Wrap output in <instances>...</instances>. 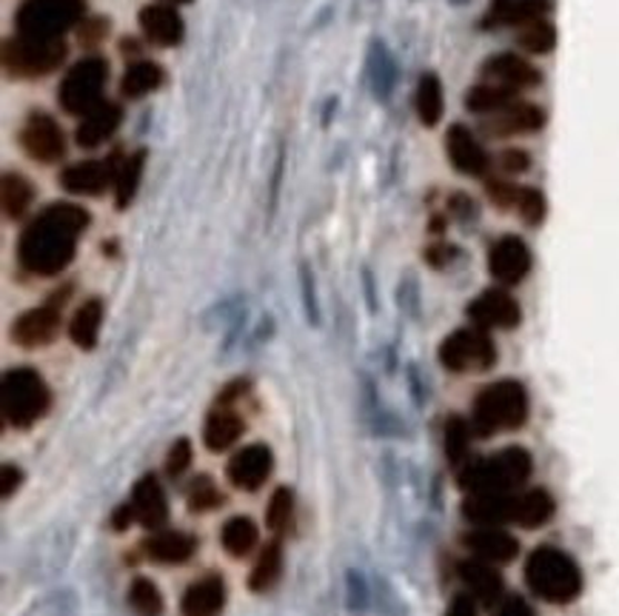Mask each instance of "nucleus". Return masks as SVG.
<instances>
[{"instance_id":"1","label":"nucleus","mask_w":619,"mask_h":616,"mask_svg":"<svg viewBox=\"0 0 619 616\" xmlns=\"http://www.w3.org/2000/svg\"><path fill=\"white\" fill-rule=\"evenodd\" d=\"M89 211L78 203H52L34 217L18 240V262L29 275L54 277L72 262Z\"/></svg>"},{"instance_id":"2","label":"nucleus","mask_w":619,"mask_h":616,"mask_svg":"<svg viewBox=\"0 0 619 616\" xmlns=\"http://www.w3.org/2000/svg\"><path fill=\"white\" fill-rule=\"evenodd\" d=\"M526 583L546 603L566 605L580 597L582 570L560 548L540 545L526 563Z\"/></svg>"},{"instance_id":"3","label":"nucleus","mask_w":619,"mask_h":616,"mask_svg":"<svg viewBox=\"0 0 619 616\" xmlns=\"http://www.w3.org/2000/svg\"><path fill=\"white\" fill-rule=\"evenodd\" d=\"M531 454L520 446L475 459L460 471V486L471 494H511L531 477Z\"/></svg>"},{"instance_id":"4","label":"nucleus","mask_w":619,"mask_h":616,"mask_svg":"<svg viewBox=\"0 0 619 616\" xmlns=\"http://www.w3.org/2000/svg\"><path fill=\"white\" fill-rule=\"evenodd\" d=\"M528 420V394L522 382L500 380L482 388L471 411V428L477 437H491L500 431H515Z\"/></svg>"},{"instance_id":"5","label":"nucleus","mask_w":619,"mask_h":616,"mask_svg":"<svg viewBox=\"0 0 619 616\" xmlns=\"http://www.w3.org/2000/svg\"><path fill=\"white\" fill-rule=\"evenodd\" d=\"M0 406H3V417L9 426L29 428L49 411L52 394L34 368H12L3 374Z\"/></svg>"},{"instance_id":"6","label":"nucleus","mask_w":619,"mask_h":616,"mask_svg":"<svg viewBox=\"0 0 619 616\" xmlns=\"http://www.w3.org/2000/svg\"><path fill=\"white\" fill-rule=\"evenodd\" d=\"M87 14L83 0H23L14 14L20 38L60 40Z\"/></svg>"},{"instance_id":"7","label":"nucleus","mask_w":619,"mask_h":616,"mask_svg":"<svg viewBox=\"0 0 619 616\" xmlns=\"http://www.w3.org/2000/svg\"><path fill=\"white\" fill-rule=\"evenodd\" d=\"M109 80V66L103 58H83L72 66L58 89L63 112L87 118L92 109L103 103V89Z\"/></svg>"},{"instance_id":"8","label":"nucleus","mask_w":619,"mask_h":616,"mask_svg":"<svg viewBox=\"0 0 619 616\" xmlns=\"http://www.w3.org/2000/svg\"><path fill=\"white\" fill-rule=\"evenodd\" d=\"M63 60H67L63 40H29L18 34L3 43V66L14 78H43Z\"/></svg>"},{"instance_id":"9","label":"nucleus","mask_w":619,"mask_h":616,"mask_svg":"<svg viewBox=\"0 0 619 616\" xmlns=\"http://www.w3.org/2000/svg\"><path fill=\"white\" fill-rule=\"evenodd\" d=\"M440 362L455 374L488 371L497 362V346L482 328H460L440 342Z\"/></svg>"},{"instance_id":"10","label":"nucleus","mask_w":619,"mask_h":616,"mask_svg":"<svg viewBox=\"0 0 619 616\" xmlns=\"http://www.w3.org/2000/svg\"><path fill=\"white\" fill-rule=\"evenodd\" d=\"M18 140L20 149L27 151L32 160H38V163H54V160L63 158V151H67V140H63V131H60L58 120L43 112L29 115L23 129H20Z\"/></svg>"},{"instance_id":"11","label":"nucleus","mask_w":619,"mask_h":616,"mask_svg":"<svg viewBox=\"0 0 619 616\" xmlns=\"http://www.w3.org/2000/svg\"><path fill=\"white\" fill-rule=\"evenodd\" d=\"M468 317H471V322H475L477 328H482V331H488V328H502V331H508V328L520 326L522 311L520 302L508 295L506 289H488L468 302Z\"/></svg>"},{"instance_id":"12","label":"nucleus","mask_w":619,"mask_h":616,"mask_svg":"<svg viewBox=\"0 0 619 616\" xmlns=\"http://www.w3.org/2000/svg\"><path fill=\"white\" fill-rule=\"evenodd\" d=\"M488 271L502 286H517L526 280L531 271V249L526 246V240L515 235L500 237L488 251Z\"/></svg>"},{"instance_id":"13","label":"nucleus","mask_w":619,"mask_h":616,"mask_svg":"<svg viewBox=\"0 0 619 616\" xmlns=\"http://www.w3.org/2000/svg\"><path fill=\"white\" fill-rule=\"evenodd\" d=\"M118 160H80V163L69 166L60 175V186L69 191V195L80 197H98L103 195L109 186H114L118 180Z\"/></svg>"},{"instance_id":"14","label":"nucleus","mask_w":619,"mask_h":616,"mask_svg":"<svg viewBox=\"0 0 619 616\" xmlns=\"http://www.w3.org/2000/svg\"><path fill=\"white\" fill-rule=\"evenodd\" d=\"M482 80L488 83H500L506 89H515V92H522V89H533V86H540L542 74L540 69L533 63H528L526 58L515 52H500V54H491V58L482 63L480 69Z\"/></svg>"},{"instance_id":"15","label":"nucleus","mask_w":619,"mask_h":616,"mask_svg":"<svg viewBox=\"0 0 619 616\" xmlns=\"http://www.w3.org/2000/svg\"><path fill=\"white\" fill-rule=\"evenodd\" d=\"M446 151L451 166L462 171V175H468V178H486L488 169H491V158L486 155L480 140L475 138V131L460 123L448 129Z\"/></svg>"},{"instance_id":"16","label":"nucleus","mask_w":619,"mask_h":616,"mask_svg":"<svg viewBox=\"0 0 619 616\" xmlns=\"http://www.w3.org/2000/svg\"><path fill=\"white\" fill-rule=\"evenodd\" d=\"M271 466H274V459H271L269 448L254 443V446H246L243 451H238L229 459L226 477L240 491H258L266 479H269Z\"/></svg>"},{"instance_id":"17","label":"nucleus","mask_w":619,"mask_h":616,"mask_svg":"<svg viewBox=\"0 0 619 616\" xmlns=\"http://www.w3.org/2000/svg\"><path fill=\"white\" fill-rule=\"evenodd\" d=\"M546 126V112L537 103H526L517 100L502 112L491 115L482 120V131H488L491 138H515V135H533Z\"/></svg>"},{"instance_id":"18","label":"nucleus","mask_w":619,"mask_h":616,"mask_svg":"<svg viewBox=\"0 0 619 616\" xmlns=\"http://www.w3.org/2000/svg\"><path fill=\"white\" fill-rule=\"evenodd\" d=\"M60 331V311L54 302L49 306L29 308L14 320L12 340L23 348H43L58 337Z\"/></svg>"},{"instance_id":"19","label":"nucleus","mask_w":619,"mask_h":616,"mask_svg":"<svg viewBox=\"0 0 619 616\" xmlns=\"http://www.w3.org/2000/svg\"><path fill=\"white\" fill-rule=\"evenodd\" d=\"M462 543L477 559L491 565H506L520 554V543L515 534H508L500 525H480L471 534H466Z\"/></svg>"},{"instance_id":"20","label":"nucleus","mask_w":619,"mask_h":616,"mask_svg":"<svg viewBox=\"0 0 619 616\" xmlns=\"http://www.w3.org/2000/svg\"><path fill=\"white\" fill-rule=\"evenodd\" d=\"M553 9V0H491L482 18V29L500 27H528L533 20H546Z\"/></svg>"},{"instance_id":"21","label":"nucleus","mask_w":619,"mask_h":616,"mask_svg":"<svg viewBox=\"0 0 619 616\" xmlns=\"http://www.w3.org/2000/svg\"><path fill=\"white\" fill-rule=\"evenodd\" d=\"M140 29H143V38L154 47L172 49L180 47L186 38L183 18L174 7H166V3H152V7L140 9Z\"/></svg>"},{"instance_id":"22","label":"nucleus","mask_w":619,"mask_h":616,"mask_svg":"<svg viewBox=\"0 0 619 616\" xmlns=\"http://www.w3.org/2000/svg\"><path fill=\"white\" fill-rule=\"evenodd\" d=\"M226 605V585L218 574H206L198 583H191L183 594L180 610L183 616H220Z\"/></svg>"},{"instance_id":"23","label":"nucleus","mask_w":619,"mask_h":616,"mask_svg":"<svg viewBox=\"0 0 619 616\" xmlns=\"http://www.w3.org/2000/svg\"><path fill=\"white\" fill-rule=\"evenodd\" d=\"M132 505H134V517L143 528L149 531H160L169 519V503H166V494L160 488V483L154 477H143L134 486L132 494Z\"/></svg>"},{"instance_id":"24","label":"nucleus","mask_w":619,"mask_h":616,"mask_svg":"<svg viewBox=\"0 0 619 616\" xmlns=\"http://www.w3.org/2000/svg\"><path fill=\"white\" fill-rule=\"evenodd\" d=\"M120 120H123V109L118 103H100L98 109H92L87 118L80 120L74 140L83 149H98V146H103L118 131Z\"/></svg>"},{"instance_id":"25","label":"nucleus","mask_w":619,"mask_h":616,"mask_svg":"<svg viewBox=\"0 0 619 616\" xmlns=\"http://www.w3.org/2000/svg\"><path fill=\"white\" fill-rule=\"evenodd\" d=\"M194 548H198L194 537L183 531H154L143 543L146 557L163 565H183L186 559H191Z\"/></svg>"},{"instance_id":"26","label":"nucleus","mask_w":619,"mask_h":616,"mask_svg":"<svg viewBox=\"0 0 619 616\" xmlns=\"http://www.w3.org/2000/svg\"><path fill=\"white\" fill-rule=\"evenodd\" d=\"M515 494H471L462 505L468 523L475 525H506L511 523Z\"/></svg>"},{"instance_id":"27","label":"nucleus","mask_w":619,"mask_h":616,"mask_svg":"<svg viewBox=\"0 0 619 616\" xmlns=\"http://www.w3.org/2000/svg\"><path fill=\"white\" fill-rule=\"evenodd\" d=\"M366 74H369V86L377 100H389L395 95L397 86V60L389 52L386 43L375 40L369 47V58H366Z\"/></svg>"},{"instance_id":"28","label":"nucleus","mask_w":619,"mask_h":616,"mask_svg":"<svg viewBox=\"0 0 619 616\" xmlns=\"http://www.w3.org/2000/svg\"><path fill=\"white\" fill-rule=\"evenodd\" d=\"M246 423L238 411H231L229 406H220L209 414L203 428V443L209 451H226L240 439Z\"/></svg>"},{"instance_id":"29","label":"nucleus","mask_w":619,"mask_h":616,"mask_svg":"<svg viewBox=\"0 0 619 616\" xmlns=\"http://www.w3.org/2000/svg\"><path fill=\"white\" fill-rule=\"evenodd\" d=\"M460 577L468 585L471 597L480 599L482 605H495L502 597V577L491 568V563H482V559H468L460 565Z\"/></svg>"},{"instance_id":"30","label":"nucleus","mask_w":619,"mask_h":616,"mask_svg":"<svg viewBox=\"0 0 619 616\" xmlns=\"http://www.w3.org/2000/svg\"><path fill=\"white\" fill-rule=\"evenodd\" d=\"M415 109L417 118H420V123L426 126V129H435L442 120V112H446V92H442V80L437 78L435 72L420 74V80H417Z\"/></svg>"},{"instance_id":"31","label":"nucleus","mask_w":619,"mask_h":616,"mask_svg":"<svg viewBox=\"0 0 619 616\" xmlns=\"http://www.w3.org/2000/svg\"><path fill=\"white\" fill-rule=\"evenodd\" d=\"M553 517V497L542 488H531L526 494H517L515 508H511V523L522 528H540Z\"/></svg>"},{"instance_id":"32","label":"nucleus","mask_w":619,"mask_h":616,"mask_svg":"<svg viewBox=\"0 0 619 616\" xmlns=\"http://www.w3.org/2000/svg\"><path fill=\"white\" fill-rule=\"evenodd\" d=\"M517 95L520 92H515V89H506V86H500V83H488V80H482V83H477V86H471L466 92V109L468 112H475V115H497V112H502V109H508L511 103H517Z\"/></svg>"},{"instance_id":"33","label":"nucleus","mask_w":619,"mask_h":616,"mask_svg":"<svg viewBox=\"0 0 619 616\" xmlns=\"http://www.w3.org/2000/svg\"><path fill=\"white\" fill-rule=\"evenodd\" d=\"M100 326H103V300L92 297V300H87L74 311L72 322H69V337H72V342L78 348L92 351L98 346Z\"/></svg>"},{"instance_id":"34","label":"nucleus","mask_w":619,"mask_h":616,"mask_svg":"<svg viewBox=\"0 0 619 616\" xmlns=\"http://www.w3.org/2000/svg\"><path fill=\"white\" fill-rule=\"evenodd\" d=\"M163 80L166 72L158 63H152V60H138V63L129 66L123 72V78H120V92L129 100H140L146 98V95L158 92L160 86H163Z\"/></svg>"},{"instance_id":"35","label":"nucleus","mask_w":619,"mask_h":616,"mask_svg":"<svg viewBox=\"0 0 619 616\" xmlns=\"http://www.w3.org/2000/svg\"><path fill=\"white\" fill-rule=\"evenodd\" d=\"M32 200L34 189L23 175H18V171L3 175V180H0V203H3V215H7L9 220H18V217L27 215Z\"/></svg>"},{"instance_id":"36","label":"nucleus","mask_w":619,"mask_h":616,"mask_svg":"<svg viewBox=\"0 0 619 616\" xmlns=\"http://www.w3.org/2000/svg\"><path fill=\"white\" fill-rule=\"evenodd\" d=\"M146 155H149V151L138 149L120 163L118 180H114V203H118V209H129V203H132L134 195H138L146 169Z\"/></svg>"},{"instance_id":"37","label":"nucleus","mask_w":619,"mask_h":616,"mask_svg":"<svg viewBox=\"0 0 619 616\" xmlns=\"http://www.w3.org/2000/svg\"><path fill=\"white\" fill-rule=\"evenodd\" d=\"M258 539H260L258 525L251 523L249 517L229 519V523L223 525V531H220V543H223V548L229 552V557L234 559L249 557V554L258 548Z\"/></svg>"},{"instance_id":"38","label":"nucleus","mask_w":619,"mask_h":616,"mask_svg":"<svg viewBox=\"0 0 619 616\" xmlns=\"http://www.w3.org/2000/svg\"><path fill=\"white\" fill-rule=\"evenodd\" d=\"M280 574H283V548H280V543H269L263 552H260L254 568H251L249 588L258 590V594H263V590L274 588V583L280 579Z\"/></svg>"},{"instance_id":"39","label":"nucleus","mask_w":619,"mask_h":616,"mask_svg":"<svg viewBox=\"0 0 619 616\" xmlns=\"http://www.w3.org/2000/svg\"><path fill=\"white\" fill-rule=\"evenodd\" d=\"M471 437L475 428L468 426L462 417H448L446 423V454L451 459V466H462L468 459V448H471Z\"/></svg>"},{"instance_id":"40","label":"nucleus","mask_w":619,"mask_h":616,"mask_svg":"<svg viewBox=\"0 0 619 616\" xmlns=\"http://www.w3.org/2000/svg\"><path fill=\"white\" fill-rule=\"evenodd\" d=\"M129 605L138 616H160L163 614V597H160L158 585L152 579L138 577L129 588Z\"/></svg>"},{"instance_id":"41","label":"nucleus","mask_w":619,"mask_h":616,"mask_svg":"<svg viewBox=\"0 0 619 616\" xmlns=\"http://www.w3.org/2000/svg\"><path fill=\"white\" fill-rule=\"evenodd\" d=\"M520 47L531 54H548L557 47V29L548 20H533L520 29Z\"/></svg>"},{"instance_id":"42","label":"nucleus","mask_w":619,"mask_h":616,"mask_svg":"<svg viewBox=\"0 0 619 616\" xmlns=\"http://www.w3.org/2000/svg\"><path fill=\"white\" fill-rule=\"evenodd\" d=\"M291 514H294V494L289 488H277L271 494L269 505H266V525L271 531H283L286 525L291 523Z\"/></svg>"},{"instance_id":"43","label":"nucleus","mask_w":619,"mask_h":616,"mask_svg":"<svg viewBox=\"0 0 619 616\" xmlns=\"http://www.w3.org/2000/svg\"><path fill=\"white\" fill-rule=\"evenodd\" d=\"M515 209L528 226H540L542 217H546V197H542L540 189L520 186V189H517V197H515Z\"/></svg>"},{"instance_id":"44","label":"nucleus","mask_w":619,"mask_h":616,"mask_svg":"<svg viewBox=\"0 0 619 616\" xmlns=\"http://www.w3.org/2000/svg\"><path fill=\"white\" fill-rule=\"evenodd\" d=\"M223 503V494L218 491V486L209 477L194 479V486L189 488V511H211Z\"/></svg>"},{"instance_id":"45","label":"nucleus","mask_w":619,"mask_h":616,"mask_svg":"<svg viewBox=\"0 0 619 616\" xmlns=\"http://www.w3.org/2000/svg\"><path fill=\"white\" fill-rule=\"evenodd\" d=\"M191 466V443L189 439H178L172 448H169V457H166V471L172 477H180L186 468Z\"/></svg>"},{"instance_id":"46","label":"nucleus","mask_w":619,"mask_h":616,"mask_svg":"<svg viewBox=\"0 0 619 616\" xmlns=\"http://www.w3.org/2000/svg\"><path fill=\"white\" fill-rule=\"evenodd\" d=\"M106 32H109V20L103 18H87L80 23V40H83L87 47L100 43V40L106 38Z\"/></svg>"},{"instance_id":"47","label":"nucleus","mask_w":619,"mask_h":616,"mask_svg":"<svg viewBox=\"0 0 619 616\" xmlns=\"http://www.w3.org/2000/svg\"><path fill=\"white\" fill-rule=\"evenodd\" d=\"M500 166L508 175H522V171H528V166H531V158H528V151L522 149H508L500 155Z\"/></svg>"},{"instance_id":"48","label":"nucleus","mask_w":619,"mask_h":616,"mask_svg":"<svg viewBox=\"0 0 619 616\" xmlns=\"http://www.w3.org/2000/svg\"><path fill=\"white\" fill-rule=\"evenodd\" d=\"M455 257H457V249L455 246H446V244H437L426 251V260H429L435 269H446L448 262L455 260Z\"/></svg>"},{"instance_id":"49","label":"nucleus","mask_w":619,"mask_h":616,"mask_svg":"<svg viewBox=\"0 0 619 616\" xmlns=\"http://www.w3.org/2000/svg\"><path fill=\"white\" fill-rule=\"evenodd\" d=\"M303 297H306V315H309L311 322L320 320V308H317V300H315V282H311V275L309 269L303 266Z\"/></svg>"},{"instance_id":"50","label":"nucleus","mask_w":619,"mask_h":616,"mask_svg":"<svg viewBox=\"0 0 619 616\" xmlns=\"http://www.w3.org/2000/svg\"><path fill=\"white\" fill-rule=\"evenodd\" d=\"M446 616H477V599L471 594H460V597H455V603L448 605Z\"/></svg>"},{"instance_id":"51","label":"nucleus","mask_w":619,"mask_h":616,"mask_svg":"<svg viewBox=\"0 0 619 616\" xmlns=\"http://www.w3.org/2000/svg\"><path fill=\"white\" fill-rule=\"evenodd\" d=\"M495 616H533V610L522 597H508Z\"/></svg>"},{"instance_id":"52","label":"nucleus","mask_w":619,"mask_h":616,"mask_svg":"<svg viewBox=\"0 0 619 616\" xmlns=\"http://www.w3.org/2000/svg\"><path fill=\"white\" fill-rule=\"evenodd\" d=\"M448 206H451V211H455V217H460V220H468V217H475V203H471V197L468 195H455L451 200H448Z\"/></svg>"},{"instance_id":"53","label":"nucleus","mask_w":619,"mask_h":616,"mask_svg":"<svg viewBox=\"0 0 619 616\" xmlns=\"http://www.w3.org/2000/svg\"><path fill=\"white\" fill-rule=\"evenodd\" d=\"M132 519H138V517H134V505L123 503L118 511L112 514V528H114V531H123V528H129V523H132Z\"/></svg>"},{"instance_id":"54","label":"nucleus","mask_w":619,"mask_h":616,"mask_svg":"<svg viewBox=\"0 0 619 616\" xmlns=\"http://www.w3.org/2000/svg\"><path fill=\"white\" fill-rule=\"evenodd\" d=\"M20 479H23V474H20L18 468L3 466V497H12V494L18 491Z\"/></svg>"},{"instance_id":"55","label":"nucleus","mask_w":619,"mask_h":616,"mask_svg":"<svg viewBox=\"0 0 619 616\" xmlns=\"http://www.w3.org/2000/svg\"><path fill=\"white\" fill-rule=\"evenodd\" d=\"M451 3H457V7H462V3H468V0H451Z\"/></svg>"}]
</instances>
